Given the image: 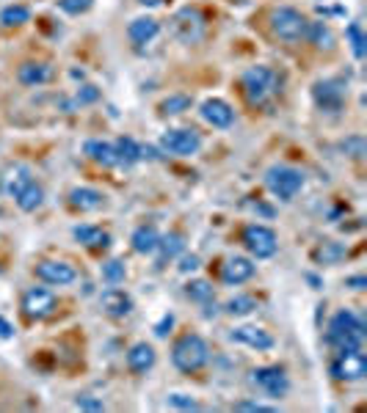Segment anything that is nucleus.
Listing matches in <instances>:
<instances>
[{"mask_svg":"<svg viewBox=\"0 0 367 413\" xmlns=\"http://www.w3.org/2000/svg\"><path fill=\"white\" fill-rule=\"evenodd\" d=\"M326 342L331 344L337 353L340 350H362L365 342V320L354 314L351 309H340L326 328Z\"/></svg>","mask_w":367,"mask_h":413,"instance_id":"1","label":"nucleus"},{"mask_svg":"<svg viewBox=\"0 0 367 413\" xmlns=\"http://www.w3.org/2000/svg\"><path fill=\"white\" fill-rule=\"evenodd\" d=\"M240 88L251 105H265L279 91V74L271 67H263V64L249 67L240 74Z\"/></svg>","mask_w":367,"mask_h":413,"instance_id":"2","label":"nucleus"},{"mask_svg":"<svg viewBox=\"0 0 367 413\" xmlns=\"http://www.w3.org/2000/svg\"><path fill=\"white\" fill-rule=\"evenodd\" d=\"M210 358V347L199 334H182L171 347V364L180 372H199Z\"/></svg>","mask_w":367,"mask_h":413,"instance_id":"3","label":"nucleus"},{"mask_svg":"<svg viewBox=\"0 0 367 413\" xmlns=\"http://www.w3.org/2000/svg\"><path fill=\"white\" fill-rule=\"evenodd\" d=\"M265 188L279 202H293L298 191L304 188V171H298L293 165H271L265 171Z\"/></svg>","mask_w":367,"mask_h":413,"instance_id":"4","label":"nucleus"},{"mask_svg":"<svg viewBox=\"0 0 367 413\" xmlns=\"http://www.w3.org/2000/svg\"><path fill=\"white\" fill-rule=\"evenodd\" d=\"M243 240V248L254 257V259H271L279 248V237L271 226H263V223H249L240 234Z\"/></svg>","mask_w":367,"mask_h":413,"instance_id":"5","label":"nucleus"},{"mask_svg":"<svg viewBox=\"0 0 367 413\" xmlns=\"http://www.w3.org/2000/svg\"><path fill=\"white\" fill-rule=\"evenodd\" d=\"M268 22H271L274 36H279V39H285V42H298V39H304V31H306V17H304L298 8L279 6V8H274V11H271Z\"/></svg>","mask_w":367,"mask_h":413,"instance_id":"6","label":"nucleus"},{"mask_svg":"<svg viewBox=\"0 0 367 413\" xmlns=\"http://www.w3.org/2000/svg\"><path fill=\"white\" fill-rule=\"evenodd\" d=\"M251 383H254L263 394H268V397H274V400H282V397L290 391V378H288L285 366H279V364L257 366V369L251 372Z\"/></svg>","mask_w":367,"mask_h":413,"instance_id":"7","label":"nucleus"},{"mask_svg":"<svg viewBox=\"0 0 367 413\" xmlns=\"http://www.w3.org/2000/svg\"><path fill=\"white\" fill-rule=\"evenodd\" d=\"M329 372L334 380H345V383L362 380L367 375V355L362 350H340L337 358L331 361Z\"/></svg>","mask_w":367,"mask_h":413,"instance_id":"8","label":"nucleus"},{"mask_svg":"<svg viewBox=\"0 0 367 413\" xmlns=\"http://www.w3.org/2000/svg\"><path fill=\"white\" fill-rule=\"evenodd\" d=\"M171 28H174V36L185 44H194L202 39L205 33V14L196 8V6H182L174 19H171Z\"/></svg>","mask_w":367,"mask_h":413,"instance_id":"9","label":"nucleus"},{"mask_svg":"<svg viewBox=\"0 0 367 413\" xmlns=\"http://www.w3.org/2000/svg\"><path fill=\"white\" fill-rule=\"evenodd\" d=\"M19 309L28 320H47L58 309V298L45 286H31V289H25Z\"/></svg>","mask_w":367,"mask_h":413,"instance_id":"10","label":"nucleus"},{"mask_svg":"<svg viewBox=\"0 0 367 413\" xmlns=\"http://www.w3.org/2000/svg\"><path fill=\"white\" fill-rule=\"evenodd\" d=\"M160 149L174 157H191L202 149V136L194 130H166L160 136Z\"/></svg>","mask_w":367,"mask_h":413,"instance_id":"11","label":"nucleus"},{"mask_svg":"<svg viewBox=\"0 0 367 413\" xmlns=\"http://www.w3.org/2000/svg\"><path fill=\"white\" fill-rule=\"evenodd\" d=\"M312 99L320 111L337 113V111H343V102H345V83L343 80H318L312 86Z\"/></svg>","mask_w":367,"mask_h":413,"instance_id":"12","label":"nucleus"},{"mask_svg":"<svg viewBox=\"0 0 367 413\" xmlns=\"http://www.w3.org/2000/svg\"><path fill=\"white\" fill-rule=\"evenodd\" d=\"M36 278H42L45 284H53V286H67L77 278V270L70 262H61V259H42L36 265Z\"/></svg>","mask_w":367,"mask_h":413,"instance_id":"13","label":"nucleus"},{"mask_svg":"<svg viewBox=\"0 0 367 413\" xmlns=\"http://www.w3.org/2000/svg\"><path fill=\"white\" fill-rule=\"evenodd\" d=\"M199 113H202V119H205L208 124H213V127H219V130H226V127L235 122L232 105H229L226 99H219V97L205 99V102L199 105Z\"/></svg>","mask_w":367,"mask_h":413,"instance_id":"14","label":"nucleus"},{"mask_svg":"<svg viewBox=\"0 0 367 413\" xmlns=\"http://www.w3.org/2000/svg\"><path fill=\"white\" fill-rule=\"evenodd\" d=\"M229 339L246 344V347H251V350H257V353H265V350H271V347L276 344V339H274L265 328H260V325H240V328H235V331L229 334Z\"/></svg>","mask_w":367,"mask_h":413,"instance_id":"15","label":"nucleus"},{"mask_svg":"<svg viewBox=\"0 0 367 413\" xmlns=\"http://www.w3.org/2000/svg\"><path fill=\"white\" fill-rule=\"evenodd\" d=\"M100 306H102V311H105L108 317L122 320V317H127V314L133 311V298H130L125 289L111 286V289H105V292L100 295Z\"/></svg>","mask_w":367,"mask_h":413,"instance_id":"16","label":"nucleus"},{"mask_svg":"<svg viewBox=\"0 0 367 413\" xmlns=\"http://www.w3.org/2000/svg\"><path fill=\"white\" fill-rule=\"evenodd\" d=\"M254 262L246 259V257H232L226 259V265L221 268V281L229 284V286H237V284H246L251 275H254Z\"/></svg>","mask_w":367,"mask_h":413,"instance_id":"17","label":"nucleus"},{"mask_svg":"<svg viewBox=\"0 0 367 413\" xmlns=\"http://www.w3.org/2000/svg\"><path fill=\"white\" fill-rule=\"evenodd\" d=\"M72 234H75V240H77L80 245H86L88 251H105V248L111 245V234H108L102 226H88V223H83V226H75Z\"/></svg>","mask_w":367,"mask_h":413,"instance_id":"18","label":"nucleus"},{"mask_svg":"<svg viewBox=\"0 0 367 413\" xmlns=\"http://www.w3.org/2000/svg\"><path fill=\"white\" fill-rule=\"evenodd\" d=\"M155 361H157L155 347L147 342H136L127 350V366H130V372H136V375H147L149 369L155 366Z\"/></svg>","mask_w":367,"mask_h":413,"instance_id":"19","label":"nucleus"},{"mask_svg":"<svg viewBox=\"0 0 367 413\" xmlns=\"http://www.w3.org/2000/svg\"><path fill=\"white\" fill-rule=\"evenodd\" d=\"M83 152H86V157H88L91 163H97V165H102V168L119 165L116 149H114V143H108V140H86V143H83Z\"/></svg>","mask_w":367,"mask_h":413,"instance_id":"20","label":"nucleus"},{"mask_svg":"<svg viewBox=\"0 0 367 413\" xmlns=\"http://www.w3.org/2000/svg\"><path fill=\"white\" fill-rule=\"evenodd\" d=\"M17 77L22 86H42L53 77V67L45 61H25L22 67L17 69Z\"/></svg>","mask_w":367,"mask_h":413,"instance_id":"21","label":"nucleus"},{"mask_svg":"<svg viewBox=\"0 0 367 413\" xmlns=\"http://www.w3.org/2000/svg\"><path fill=\"white\" fill-rule=\"evenodd\" d=\"M105 204V196L94 188H72L70 191V206L80 209V212H94Z\"/></svg>","mask_w":367,"mask_h":413,"instance_id":"22","label":"nucleus"},{"mask_svg":"<svg viewBox=\"0 0 367 413\" xmlns=\"http://www.w3.org/2000/svg\"><path fill=\"white\" fill-rule=\"evenodd\" d=\"M155 251H160V257H157V268H163L169 259L180 257V254L185 251V237H182L180 232H169V234H163V237L157 240V248H155Z\"/></svg>","mask_w":367,"mask_h":413,"instance_id":"23","label":"nucleus"},{"mask_svg":"<svg viewBox=\"0 0 367 413\" xmlns=\"http://www.w3.org/2000/svg\"><path fill=\"white\" fill-rule=\"evenodd\" d=\"M31 182H33V179H31V168H28V165H14V168H8L6 177H3V188H6V193H8L11 199H17Z\"/></svg>","mask_w":367,"mask_h":413,"instance_id":"24","label":"nucleus"},{"mask_svg":"<svg viewBox=\"0 0 367 413\" xmlns=\"http://www.w3.org/2000/svg\"><path fill=\"white\" fill-rule=\"evenodd\" d=\"M157 240H160V232H157L152 223H144V226H139V229L133 232L130 245H133L136 254H155Z\"/></svg>","mask_w":367,"mask_h":413,"instance_id":"25","label":"nucleus"},{"mask_svg":"<svg viewBox=\"0 0 367 413\" xmlns=\"http://www.w3.org/2000/svg\"><path fill=\"white\" fill-rule=\"evenodd\" d=\"M157 33H160V22L152 19V17H139V19H133L130 28H127V36H130L136 44H147Z\"/></svg>","mask_w":367,"mask_h":413,"instance_id":"26","label":"nucleus"},{"mask_svg":"<svg viewBox=\"0 0 367 413\" xmlns=\"http://www.w3.org/2000/svg\"><path fill=\"white\" fill-rule=\"evenodd\" d=\"M304 36H306L315 47H320V50H331V47H334V33H331V28H329L326 22H306Z\"/></svg>","mask_w":367,"mask_h":413,"instance_id":"27","label":"nucleus"},{"mask_svg":"<svg viewBox=\"0 0 367 413\" xmlns=\"http://www.w3.org/2000/svg\"><path fill=\"white\" fill-rule=\"evenodd\" d=\"M348 257V248L345 245H340V243H320L315 251H312V259L315 262H320V265H337L340 259H345Z\"/></svg>","mask_w":367,"mask_h":413,"instance_id":"28","label":"nucleus"},{"mask_svg":"<svg viewBox=\"0 0 367 413\" xmlns=\"http://www.w3.org/2000/svg\"><path fill=\"white\" fill-rule=\"evenodd\" d=\"M116 149V157H119V165H133L141 160V143H136L133 138H119L114 143Z\"/></svg>","mask_w":367,"mask_h":413,"instance_id":"29","label":"nucleus"},{"mask_svg":"<svg viewBox=\"0 0 367 413\" xmlns=\"http://www.w3.org/2000/svg\"><path fill=\"white\" fill-rule=\"evenodd\" d=\"M28 19H31V8L22 6V3H11V6H6V8L0 11V22H3L6 28H19V25H25Z\"/></svg>","mask_w":367,"mask_h":413,"instance_id":"30","label":"nucleus"},{"mask_svg":"<svg viewBox=\"0 0 367 413\" xmlns=\"http://www.w3.org/2000/svg\"><path fill=\"white\" fill-rule=\"evenodd\" d=\"M191 105H194V99H191L188 94H171V97H166V99L157 105V111H160L163 116H180V113L191 111Z\"/></svg>","mask_w":367,"mask_h":413,"instance_id":"31","label":"nucleus"},{"mask_svg":"<svg viewBox=\"0 0 367 413\" xmlns=\"http://www.w3.org/2000/svg\"><path fill=\"white\" fill-rule=\"evenodd\" d=\"M45 202V191H42V185H36V182H31L19 196H17V206L22 209V212H33V209H39Z\"/></svg>","mask_w":367,"mask_h":413,"instance_id":"32","label":"nucleus"},{"mask_svg":"<svg viewBox=\"0 0 367 413\" xmlns=\"http://www.w3.org/2000/svg\"><path fill=\"white\" fill-rule=\"evenodd\" d=\"M257 309V300L251 298V295H235L232 300H226V306H224V311L229 314V317H246V314H251Z\"/></svg>","mask_w":367,"mask_h":413,"instance_id":"33","label":"nucleus"},{"mask_svg":"<svg viewBox=\"0 0 367 413\" xmlns=\"http://www.w3.org/2000/svg\"><path fill=\"white\" fill-rule=\"evenodd\" d=\"M345 39L351 42V50H354V56L362 61V58H365V44H367L362 25H359V22H351V25H348V31H345Z\"/></svg>","mask_w":367,"mask_h":413,"instance_id":"34","label":"nucleus"},{"mask_svg":"<svg viewBox=\"0 0 367 413\" xmlns=\"http://www.w3.org/2000/svg\"><path fill=\"white\" fill-rule=\"evenodd\" d=\"M102 278H105L111 286L122 284V281L127 278V268H125V262H122V259H108V262L102 265Z\"/></svg>","mask_w":367,"mask_h":413,"instance_id":"35","label":"nucleus"},{"mask_svg":"<svg viewBox=\"0 0 367 413\" xmlns=\"http://www.w3.org/2000/svg\"><path fill=\"white\" fill-rule=\"evenodd\" d=\"M185 295L191 300H196V303H208V300H213V286L208 281H191L185 286Z\"/></svg>","mask_w":367,"mask_h":413,"instance_id":"36","label":"nucleus"},{"mask_svg":"<svg viewBox=\"0 0 367 413\" xmlns=\"http://www.w3.org/2000/svg\"><path fill=\"white\" fill-rule=\"evenodd\" d=\"M340 149H343L348 157L362 160V157H365V152H367V143H365V138L362 136H351V138H345V140L340 143Z\"/></svg>","mask_w":367,"mask_h":413,"instance_id":"37","label":"nucleus"},{"mask_svg":"<svg viewBox=\"0 0 367 413\" xmlns=\"http://www.w3.org/2000/svg\"><path fill=\"white\" fill-rule=\"evenodd\" d=\"M169 405L177 408V411H199V408H202V405H199L194 397H188V394H169Z\"/></svg>","mask_w":367,"mask_h":413,"instance_id":"38","label":"nucleus"},{"mask_svg":"<svg viewBox=\"0 0 367 413\" xmlns=\"http://www.w3.org/2000/svg\"><path fill=\"white\" fill-rule=\"evenodd\" d=\"M94 6V0H58V8L64 11V14H86L88 8Z\"/></svg>","mask_w":367,"mask_h":413,"instance_id":"39","label":"nucleus"},{"mask_svg":"<svg viewBox=\"0 0 367 413\" xmlns=\"http://www.w3.org/2000/svg\"><path fill=\"white\" fill-rule=\"evenodd\" d=\"M232 411H249V413H274V405H265V403H254V400H240L232 405Z\"/></svg>","mask_w":367,"mask_h":413,"instance_id":"40","label":"nucleus"},{"mask_svg":"<svg viewBox=\"0 0 367 413\" xmlns=\"http://www.w3.org/2000/svg\"><path fill=\"white\" fill-rule=\"evenodd\" d=\"M100 99V88L97 86H83L77 94H75V102L72 105H91Z\"/></svg>","mask_w":367,"mask_h":413,"instance_id":"41","label":"nucleus"},{"mask_svg":"<svg viewBox=\"0 0 367 413\" xmlns=\"http://www.w3.org/2000/svg\"><path fill=\"white\" fill-rule=\"evenodd\" d=\"M75 408H80V411H105V403L97 400V397H88V394H80L75 400Z\"/></svg>","mask_w":367,"mask_h":413,"instance_id":"42","label":"nucleus"},{"mask_svg":"<svg viewBox=\"0 0 367 413\" xmlns=\"http://www.w3.org/2000/svg\"><path fill=\"white\" fill-rule=\"evenodd\" d=\"M202 268V259L196 257V254H182V259H180V273H194V270H199Z\"/></svg>","mask_w":367,"mask_h":413,"instance_id":"43","label":"nucleus"},{"mask_svg":"<svg viewBox=\"0 0 367 413\" xmlns=\"http://www.w3.org/2000/svg\"><path fill=\"white\" fill-rule=\"evenodd\" d=\"M171 328H174V314H163V320L155 325V337L157 339H166L171 334Z\"/></svg>","mask_w":367,"mask_h":413,"instance_id":"44","label":"nucleus"},{"mask_svg":"<svg viewBox=\"0 0 367 413\" xmlns=\"http://www.w3.org/2000/svg\"><path fill=\"white\" fill-rule=\"evenodd\" d=\"M345 286L354 289V292H362L367 286V278L365 275H351V278H345Z\"/></svg>","mask_w":367,"mask_h":413,"instance_id":"45","label":"nucleus"},{"mask_svg":"<svg viewBox=\"0 0 367 413\" xmlns=\"http://www.w3.org/2000/svg\"><path fill=\"white\" fill-rule=\"evenodd\" d=\"M11 337H14V325L0 317V339H11Z\"/></svg>","mask_w":367,"mask_h":413,"instance_id":"46","label":"nucleus"},{"mask_svg":"<svg viewBox=\"0 0 367 413\" xmlns=\"http://www.w3.org/2000/svg\"><path fill=\"white\" fill-rule=\"evenodd\" d=\"M141 6H147V8H157V6H163V0H139Z\"/></svg>","mask_w":367,"mask_h":413,"instance_id":"47","label":"nucleus"}]
</instances>
